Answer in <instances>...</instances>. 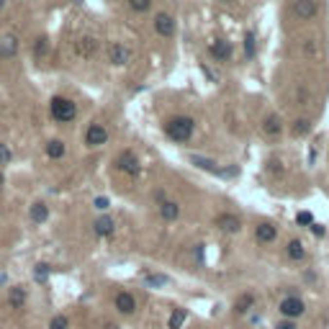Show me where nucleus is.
Returning <instances> with one entry per match:
<instances>
[{
	"label": "nucleus",
	"instance_id": "obj_1",
	"mask_svg": "<svg viewBox=\"0 0 329 329\" xmlns=\"http://www.w3.org/2000/svg\"><path fill=\"white\" fill-rule=\"evenodd\" d=\"M193 131H196V121L190 116H172L164 121V134H167L172 142L185 144V142H190Z\"/></svg>",
	"mask_w": 329,
	"mask_h": 329
},
{
	"label": "nucleus",
	"instance_id": "obj_2",
	"mask_svg": "<svg viewBox=\"0 0 329 329\" xmlns=\"http://www.w3.org/2000/svg\"><path fill=\"white\" fill-rule=\"evenodd\" d=\"M49 113L57 124H70V121H75V116H77V106L65 95H54L52 103H49Z\"/></svg>",
	"mask_w": 329,
	"mask_h": 329
},
{
	"label": "nucleus",
	"instance_id": "obj_3",
	"mask_svg": "<svg viewBox=\"0 0 329 329\" xmlns=\"http://www.w3.org/2000/svg\"><path fill=\"white\" fill-rule=\"evenodd\" d=\"M108 62L116 67H126L131 62V49L121 41H113L111 47H108Z\"/></svg>",
	"mask_w": 329,
	"mask_h": 329
},
{
	"label": "nucleus",
	"instance_id": "obj_4",
	"mask_svg": "<svg viewBox=\"0 0 329 329\" xmlns=\"http://www.w3.org/2000/svg\"><path fill=\"white\" fill-rule=\"evenodd\" d=\"M278 311L286 316V319H298L301 314L306 311V306H304V301H301L298 296H286V298L280 301Z\"/></svg>",
	"mask_w": 329,
	"mask_h": 329
},
{
	"label": "nucleus",
	"instance_id": "obj_5",
	"mask_svg": "<svg viewBox=\"0 0 329 329\" xmlns=\"http://www.w3.org/2000/svg\"><path fill=\"white\" fill-rule=\"evenodd\" d=\"M108 142V129L103 124H90L85 131V144L88 147H103Z\"/></svg>",
	"mask_w": 329,
	"mask_h": 329
},
{
	"label": "nucleus",
	"instance_id": "obj_6",
	"mask_svg": "<svg viewBox=\"0 0 329 329\" xmlns=\"http://www.w3.org/2000/svg\"><path fill=\"white\" fill-rule=\"evenodd\" d=\"M175 18H172L170 13H157L154 16V31H157L160 36H164V39H170V36H175Z\"/></svg>",
	"mask_w": 329,
	"mask_h": 329
},
{
	"label": "nucleus",
	"instance_id": "obj_7",
	"mask_svg": "<svg viewBox=\"0 0 329 329\" xmlns=\"http://www.w3.org/2000/svg\"><path fill=\"white\" fill-rule=\"evenodd\" d=\"M316 13H319L316 0H293V16L298 21H311Z\"/></svg>",
	"mask_w": 329,
	"mask_h": 329
},
{
	"label": "nucleus",
	"instance_id": "obj_8",
	"mask_svg": "<svg viewBox=\"0 0 329 329\" xmlns=\"http://www.w3.org/2000/svg\"><path fill=\"white\" fill-rule=\"evenodd\" d=\"M116 167L121 172H126V175H139V160H136L134 152H129V149L116 157Z\"/></svg>",
	"mask_w": 329,
	"mask_h": 329
},
{
	"label": "nucleus",
	"instance_id": "obj_9",
	"mask_svg": "<svg viewBox=\"0 0 329 329\" xmlns=\"http://www.w3.org/2000/svg\"><path fill=\"white\" fill-rule=\"evenodd\" d=\"M232 44L226 41V39H216L211 47H208V54H211V57L216 59V62H229L232 59Z\"/></svg>",
	"mask_w": 329,
	"mask_h": 329
},
{
	"label": "nucleus",
	"instance_id": "obj_10",
	"mask_svg": "<svg viewBox=\"0 0 329 329\" xmlns=\"http://www.w3.org/2000/svg\"><path fill=\"white\" fill-rule=\"evenodd\" d=\"M116 309H118L121 314H131L134 309H136L134 293H129V291H118V293H116Z\"/></svg>",
	"mask_w": 329,
	"mask_h": 329
},
{
	"label": "nucleus",
	"instance_id": "obj_11",
	"mask_svg": "<svg viewBox=\"0 0 329 329\" xmlns=\"http://www.w3.org/2000/svg\"><path fill=\"white\" fill-rule=\"evenodd\" d=\"M216 226H219L221 232L234 234V232H239V229H242V221H239V219H237L234 214H221V216L216 219Z\"/></svg>",
	"mask_w": 329,
	"mask_h": 329
},
{
	"label": "nucleus",
	"instance_id": "obj_12",
	"mask_svg": "<svg viewBox=\"0 0 329 329\" xmlns=\"http://www.w3.org/2000/svg\"><path fill=\"white\" fill-rule=\"evenodd\" d=\"M255 237H257V242L262 244H270V242H275L278 239V226H273V224H260L257 229H255Z\"/></svg>",
	"mask_w": 329,
	"mask_h": 329
},
{
	"label": "nucleus",
	"instance_id": "obj_13",
	"mask_svg": "<svg viewBox=\"0 0 329 329\" xmlns=\"http://www.w3.org/2000/svg\"><path fill=\"white\" fill-rule=\"evenodd\" d=\"M18 52V39L13 34H5L0 36V57H13V54Z\"/></svg>",
	"mask_w": 329,
	"mask_h": 329
},
{
	"label": "nucleus",
	"instance_id": "obj_14",
	"mask_svg": "<svg viewBox=\"0 0 329 329\" xmlns=\"http://www.w3.org/2000/svg\"><path fill=\"white\" fill-rule=\"evenodd\" d=\"M47 216H49V206L44 203V201H36V203L31 206V211H29V219L34 224H44V221H47Z\"/></svg>",
	"mask_w": 329,
	"mask_h": 329
},
{
	"label": "nucleus",
	"instance_id": "obj_15",
	"mask_svg": "<svg viewBox=\"0 0 329 329\" xmlns=\"http://www.w3.org/2000/svg\"><path fill=\"white\" fill-rule=\"evenodd\" d=\"M160 216L164 219V221H175V219L180 216V206L175 203V201H162L160 203Z\"/></svg>",
	"mask_w": 329,
	"mask_h": 329
},
{
	"label": "nucleus",
	"instance_id": "obj_16",
	"mask_svg": "<svg viewBox=\"0 0 329 329\" xmlns=\"http://www.w3.org/2000/svg\"><path fill=\"white\" fill-rule=\"evenodd\" d=\"M262 131L268 134V136H278V134L283 131V121H280V116L270 113L268 118H265V124H262Z\"/></svg>",
	"mask_w": 329,
	"mask_h": 329
},
{
	"label": "nucleus",
	"instance_id": "obj_17",
	"mask_svg": "<svg viewBox=\"0 0 329 329\" xmlns=\"http://www.w3.org/2000/svg\"><path fill=\"white\" fill-rule=\"evenodd\" d=\"M93 232H95L98 237L113 234V219H111V216H100L98 221H93Z\"/></svg>",
	"mask_w": 329,
	"mask_h": 329
},
{
	"label": "nucleus",
	"instance_id": "obj_18",
	"mask_svg": "<svg viewBox=\"0 0 329 329\" xmlns=\"http://www.w3.org/2000/svg\"><path fill=\"white\" fill-rule=\"evenodd\" d=\"M77 52L82 54V57H93V54L98 52V41L93 39V36H82V39L77 41Z\"/></svg>",
	"mask_w": 329,
	"mask_h": 329
},
{
	"label": "nucleus",
	"instance_id": "obj_19",
	"mask_svg": "<svg viewBox=\"0 0 329 329\" xmlns=\"http://www.w3.org/2000/svg\"><path fill=\"white\" fill-rule=\"evenodd\" d=\"M8 304H11V309H21L26 304V291L21 286L11 288V293H8Z\"/></svg>",
	"mask_w": 329,
	"mask_h": 329
},
{
	"label": "nucleus",
	"instance_id": "obj_20",
	"mask_svg": "<svg viewBox=\"0 0 329 329\" xmlns=\"http://www.w3.org/2000/svg\"><path fill=\"white\" fill-rule=\"evenodd\" d=\"M47 157H52V160L65 157V142H59V139L47 142Z\"/></svg>",
	"mask_w": 329,
	"mask_h": 329
},
{
	"label": "nucleus",
	"instance_id": "obj_21",
	"mask_svg": "<svg viewBox=\"0 0 329 329\" xmlns=\"http://www.w3.org/2000/svg\"><path fill=\"white\" fill-rule=\"evenodd\" d=\"M286 252H288V257H291V260H304V257H306V250H304V244H301L298 239H291Z\"/></svg>",
	"mask_w": 329,
	"mask_h": 329
},
{
	"label": "nucleus",
	"instance_id": "obj_22",
	"mask_svg": "<svg viewBox=\"0 0 329 329\" xmlns=\"http://www.w3.org/2000/svg\"><path fill=\"white\" fill-rule=\"evenodd\" d=\"M183 324H185V309H175V311L170 314L167 327H170V329H180Z\"/></svg>",
	"mask_w": 329,
	"mask_h": 329
},
{
	"label": "nucleus",
	"instance_id": "obj_23",
	"mask_svg": "<svg viewBox=\"0 0 329 329\" xmlns=\"http://www.w3.org/2000/svg\"><path fill=\"white\" fill-rule=\"evenodd\" d=\"M190 162L196 164V167H201V170H208V172H219V167H216V162H211V160H206V157H198V154H193L190 157Z\"/></svg>",
	"mask_w": 329,
	"mask_h": 329
},
{
	"label": "nucleus",
	"instance_id": "obj_24",
	"mask_svg": "<svg viewBox=\"0 0 329 329\" xmlns=\"http://www.w3.org/2000/svg\"><path fill=\"white\" fill-rule=\"evenodd\" d=\"M47 47H49V39H47V36H39V39H36V44H34V54H36L39 59H44Z\"/></svg>",
	"mask_w": 329,
	"mask_h": 329
},
{
	"label": "nucleus",
	"instance_id": "obj_25",
	"mask_svg": "<svg viewBox=\"0 0 329 329\" xmlns=\"http://www.w3.org/2000/svg\"><path fill=\"white\" fill-rule=\"evenodd\" d=\"M129 8L134 13H147L152 8V0H129Z\"/></svg>",
	"mask_w": 329,
	"mask_h": 329
},
{
	"label": "nucleus",
	"instance_id": "obj_26",
	"mask_svg": "<svg viewBox=\"0 0 329 329\" xmlns=\"http://www.w3.org/2000/svg\"><path fill=\"white\" fill-rule=\"evenodd\" d=\"M244 57L247 59H252L255 57V34H244Z\"/></svg>",
	"mask_w": 329,
	"mask_h": 329
},
{
	"label": "nucleus",
	"instance_id": "obj_27",
	"mask_svg": "<svg viewBox=\"0 0 329 329\" xmlns=\"http://www.w3.org/2000/svg\"><path fill=\"white\" fill-rule=\"evenodd\" d=\"M309 129H311V124H309L306 118H301V121H296V124H293V134H296V136L309 134Z\"/></svg>",
	"mask_w": 329,
	"mask_h": 329
},
{
	"label": "nucleus",
	"instance_id": "obj_28",
	"mask_svg": "<svg viewBox=\"0 0 329 329\" xmlns=\"http://www.w3.org/2000/svg\"><path fill=\"white\" fill-rule=\"evenodd\" d=\"M49 329H70V319L67 316H54L52 319V324H49Z\"/></svg>",
	"mask_w": 329,
	"mask_h": 329
},
{
	"label": "nucleus",
	"instance_id": "obj_29",
	"mask_svg": "<svg viewBox=\"0 0 329 329\" xmlns=\"http://www.w3.org/2000/svg\"><path fill=\"white\" fill-rule=\"evenodd\" d=\"M252 296L250 293H247V296H242L239 298V304H237V311H239V314H247V311H250V306H252Z\"/></svg>",
	"mask_w": 329,
	"mask_h": 329
},
{
	"label": "nucleus",
	"instance_id": "obj_30",
	"mask_svg": "<svg viewBox=\"0 0 329 329\" xmlns=\"http://www.w3.org/2000/svg\"><path fill=\"white\" fill-rule=\"evenodd\" d=\"M144 280H147V286H164L167 283L164 275H144Z\"/></svg>",
	"mask_w": 329,
	"mask_h": 329
},
{
	"label": "nucleus",
	"instance_id": "obj_31",
	"mask_svg": "<svg viewBox=\"0 0 329 329\" xmlns=\"http://www.w3.org/2000/svg\"><path fill=\"white\" fill-rule=\"evenodd\" d=\"M8 162H11V149L5 144H0V164H8Z\"/></svg>",
	"mask_w": 329,
	"mask_h": 329
},
{
	"label": "nucleus",
	"instance_id": "obj_32",
	"mask_svg": "<svg viewBox=\"0 0 329 329\" xmlns=\"http://www.w3.org/2000/svg\"><path fill=\"white\" fill-rule=\"evenodd\" d=\"M296 221H298V224H314V219H311V214H309V211H301V214L296 216Z\"/></svg>",
	"mask_w": 329,
	"mask_h": 329
},
{
	"label": "nucleus",
	"instance_id": "obj_33",
	"mask_svg": "<svg viewBox=\"0 0 329 329\" xmlns=\"http://www.w3.org/2000/svg\"><path fill=\"white\" fill-rule=\"evenodd\" d=\"M93 206L98 208V211H106V208H108V198H103V196L95 198V203H93Z\"/></svg>",
	"mask_w": 329,
	"mask_h": 329
},
{
	"label": "nucleus",
	"instance_id": "obj_34",
	"mask_svg": "<svg viewBox=\"0 0 329 329\" xmlns=\"http://www.w3.org/2000/svg\"><path fill=\"white\" fill-rule=\"evenodd\" d=\"M36 278H39V280H44V278H47V265H36Z\"/></svg>",
	"mask_w": 329,
	"mask_h": 329
},
{
	"label": "nucleus",
	"instance_id": "obj_35",
	"mask_svg": "<svg viewBox=\"0 0 329 329\" xmlns=\"http://www.w3.org/2000/svg\"><path fill=\"white\" fill-rule=\"evenodd\" d=\"M311 232H314L316 237H324V226H322V224H311Z\"/></svg>",
	"mask_w": 329,
	"mask_h": 329
},
{
	"label": "nucleus",
	"instance_id": "obj_36",
	"mask_svg": "<svg viewBox=\"0 0 329 329\" xmlns=\"http://www.w3.org/2000/svg\"><path fill=\"white\" fill-rule=\"evenodd\" d=\"M270 170H273V172H275V170H278V172H280V170H283V167H280V162H270Z\"/></svg>",
	"mask_w": 329,
	"mask_h": 329
},
{
	"label": "nucleus",
	"instance_id": "obj_37",
	"mask_svg": "<svg viewBox=\"0 0 329 329\" xmlns=\"http://www.w3.org/2000/svg\"><path fill=\"white\" fill-rule=\"evenodd\" d=\"M278 329H296V327L291 324V322H286V324H278Z\"/></svg>",
	"mask_w": 329,
	"mask_h": 329
},
{
	"label": "nucleus",
	"instance_id": "obj_38",
	"mask_svg": "<svg viewBox=\"0 0 329 329\" xmlns=\"http://www.w3.org/2000/svg\"><path fill=\"white\" fill-rule=\"evenodd\" d=\"M3 183H5V178H3V172H0V188H3Z\"/></svg>",
	"mask_w": 329,
	"mask_h": 329
},
{
	"label": "nucleus",
	"instance_id": "obj_39",
	"mask_svg": "<svg viewBox=\"0 0 329 329\" xmlns=\"http://www.w3.org/2000/svg\"><path fill=\"white\" fill-rule=\"evenodd\" d=\"M3 5H5V0H0V8H3Z\"/></svg>",
	"mask_w": 329,
	"mask_h": 329
},
{
	"label": "nucleus",
	"instance_id": "obj_40",
	"mask_svg": "<svg viewBox=\"0 0 329 329\" xmlns=\"http://www.w3.org/2000/svg\"><path fill=\"white\" fill-rule=\"evenodd\" d=\"M221 3H229V0H221Z\"/></svg>",
	"mask_w": 329,
	"mask_h": 329
}]
</instances>
